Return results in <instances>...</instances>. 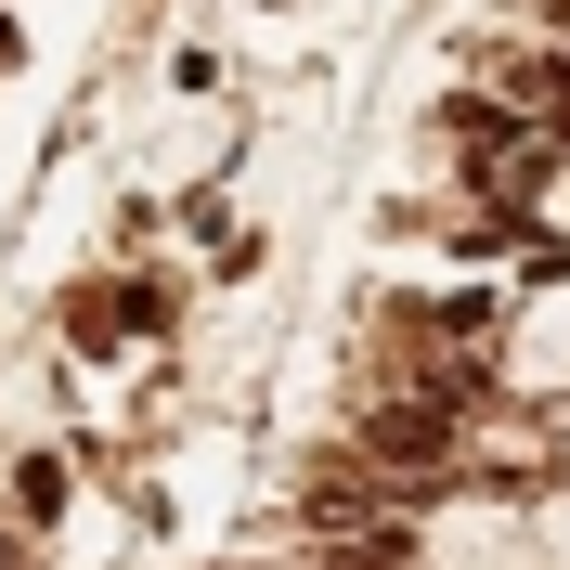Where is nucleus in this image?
I'll use <instances>...</instances> for the list:
<instances>
[{
  "label": "nucleus",
  "instance_id": "nucleus-3",
  "mask_svg": "<svg viewBox=\"0 0 570 570\" xmlns=\"http://www.w3.org/2000/svg\"><path fill=\"white\" fill-rule=\"evenodd\" d=\"M544 13H558V27H570V0H544Z\"/></svg>",
  "mask_w": 570,
  "mask_h": 570
},
{
  "label": "nucleus",
  "instance_id": "nucleus-2",
  "mask_svg": "<svg viewBox=\"0 0 570 570\" xmlns=\"http://www.w3.org/2000/svg\"><path fill=\"white\" fill-rule=\"evenodd\" d=\"M13 505H27V519H52V505H66V466L27 454V466H13Z\"/></svg>",
  "mask_w": 570,
  "mask_h": 570
},
{
  "label": "nucleus",
  "instance_id": "nucleus-1",
  "mask_svg": "<svg viewBox=\"0 0 570 570\" xmlns=\"http://www.w3.org/2000/svg\"><path fill=\"white\" fill-rule=\"evenodd\" d=\"M363 466H376V480H441V466H454V415H441V402H376V415H363Z\"/></svg>",
  "mask_w": 570,
  "mask_h": 570
}]
</instances>
